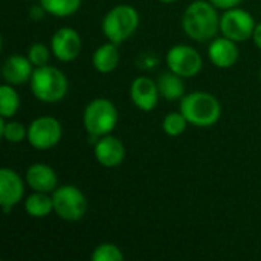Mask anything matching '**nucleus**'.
<instances>
[{
    "label": "nucleus",
    "mask_w": 261,
    "mask_h": 261,
    "mask_svg": "<svg viewBox=\"0 0 261 261\" xmlns=\"http://www.w3.org/2000/svg\"><path fill=\"white\" fill-rule=\"evenodd\" d=\"M219 9L210 0L191 2L182 14V29L194 41H210L220 31Z\"/></svg>",
    "instance_id": "1"
},
{
    "label": "nucleus",
    "mask_w": 261,
    "mask_h": 261,
    "mask_svg": "<svg viewBox=\"0 0 261 261\" xmlns=\"http://www.w3.org/2000/svg\"><path fill=\"white\" fill-rule=\"evenodd\" d=\"M179 110L187 118L188 124L199 128L213 127L222 118L220 101L208 92L185 93V96L180 99Z\"/></svg>",
    "instance_id": "2"
},
{
    "label": "nucleus",
    "mask_w": 261,
    "mask_h": 261,
    "mask_svg": "<svg viewBox=\"0 0 261 261\" xmlns=\"http://www.w3.org/2000/svg\"><path fill=\"white\" fill-rule=\"evenodd\" d=\"M32 95L46 104H55L66 98L69 92V81L63 70L54 66L35 67L29 81Z\"/></svg>",
    "instance_id": "3"
},
{
    "label": "nucleus",
    "mask_w": 261,
    "mask_h": 261,
    "mask_svg": "<svg viewBox=\"0 0 261 261\" xmlns=\"http://www.w3.org/2000/svg\"><path fill=\"white\" fill-rule=\"evenodd\" d=\"M83 125L95 144L99 138L112 135L118 125V109L107 98L92 99L83 112Z\"/></svg>",
    "instance_id": "4"
},
{
    "label": "nucleus",
    "mask_w": 261,
    "mask_h": 261,
    "mask_svg": "<svg viewBox=\"0 0 261 261\" xmlns=\"http://www.w3.org/2000/svg\"><path fill=\"white\" fill-rule=\"evenodd\" d=\"M139 12L132 5H116L102 18V34L109 41L122 44L139 28Z\"/></svg>",
    "instance_id": "5"
},
{
    "label": "nucleus",
    "mask_w": 261,
    "mask_h": 261,
    "mask_svg": "<svg viewBox=\"0 0 261 261\" xmlns=\"http://www.w3.org/2000/svg\"><path fill=\"white\" fill-rule=\"evenodd\" d=\"M54 213L64 222H80L87 213L84 193L75 185H61L52 193Z\"/></svg>",
    "instance_id": "6"
},
{
    "label": "nucleus",
    "mask_w": 261,
    "mask_h": 261,
    "mask_svg": "<svg viewBox=\"0 0 261 261\" xmlns=\"http://www.w3.org/2000/svg\"><path fill=\"white\" fill-rule=\"evenodd\" d=\"M165 63L168 70L177 73L182 78H193L200 73L203 67V58L193 46L176 44L167 50Z\"/></svg>",
    "instance_id": "7"
},
{
    "label": "nucleus",
    "mask_w": 261,
    "mask_h": 261,
    "mask_svg": "<svg viewBox=\"0 0 261 261\" xmlns=\"http://www.w3.org/2000/svg\"><path fill=\"white\" fill-rule=\"evenodd\" d=\"M63 138L61 122L54 116H40L28 125V142L35 150H50Z\"/></svg>",
    "instance_id": "8"
},
{
    "label": "nucleus",
    "mask_w": 261,
    "mask_h": 261,
    "mask_svg": "<svg viewBox=\"0 0 261 261\" xmlns=\"http://www.w3.org/2000/svg\"><path fill=\"white\" fill-rule=\"evenodd\" d=\"M257 23L251 12L242 8H232L220 15V32L236 43L252 38Z\"/></svg>",
    "instance_id": "9"
},
{
    "label": "nucleus",
    "mask_w": 261,
    "mask_h": 261,
    "mask_svg": "<svg viewBox=\"0 0 261 261\" xmlns=\"http://www.w3.org/2000/svg\"><path fill=\"white\" fill-rule=\"evenodd\" d=\"M83 49V40L76 29L64 26L54 32L50 38L52 55L61 63H70L76 60Z\"/></svg>",
    "instance_id": "10"
},
{
    "label": "nucleus",
    "mask_w": 261,
    "mask_h": 261,
    "mask_svg": "<svg viewBox=\"0 0 261 261\" xmlns=\"http://www.w3.org/2000/svg\"><path fill=\"white\" fill-rule=\"evenodd\" d=\"M24 182L26 180L11 168L0 170V206L5 214H9L11 210L23 200Z\"/></svg>",
    "instance_id": "11"
},
{
    "label": "nucleus",
    "mask_w": 261,
    "mask_h": 261,
    "mask_svg": "<svg viewBox=\"0 0 261 261\" xmlns=\"http://www.w3.org/2000/svg\"><path fill=\"white\" fill-rule=\"evenodd\" d=\"M93 156L104 168H116L125 159V145L113 135H106L93 144Z\"/></svg>",
    "instance_id": "12"
},
{
    "label": "nucleus",
    "mask_w": 261,
    "mask_h": 261,
    "mask_svg": "<svg viewBox=\"0 0 261 261\" xmlns=\"http://www.w3.org/2000/svg\"><path fill=\"white\" fill-rule=\"evenodd\" d=\"M158 83L148 76H138L130 84V99L141 112H151L159 102Z\"/></svg>",
    "instance_id": "13"
},
{
    "label": "nucleus",
    "mask_w": 261,
    "mask_h": 261,
    "mask_svg": "<svg viewBox=\"0 0 261 261\" xmlns=\"http://www.w3.org/2000/svg\"><path fill=\"white\" fill-rule=\"evenodd\" d=\"M34 64L29 61L28 57L14 54L9 55L2 64V76L3 81L11 86H21L31 81L34 73Z\"/></svg>",
    "instance_id": "14"
},
{
    "label": "nucleus",
    "mask_w": 261,
    "mask_h": 261,
    "mask_svg": "<svg viewBox=\"0 0 261 261\" xmlns=\"http://www.w3.org/2000/svg\"><path fill=\"white\" fill-rule=\"evenodd\" d=\"M208 58L219 69L232 67L239 60L237 43L229 40L225 35L213 38L210 46H208Z\"/></svg>",
    "instance_id": "15"
},
{
    "label": "nucleus",
    "mask_w": 261,
    "mask_h": 261,
    "mask_svg": "<svg viewBox=\"0 0 261 261\" xmlns=\"http://www.w3.org/2000/svg\"><path fill=\"white\" fill-rule=\"evenodd\" d=\"M26 185L32 191L52 194L58 187V176L55 170L46 164H32L24 174Z\"/></svg>",
    "instance_id": "16"
},
{
    "label": "nucleus",
    "mask_w": 261,
    "mask_h": 261,
    "mask_svg": "<svg viewBox=\"0 0 261 261\" xmlns=\"http://www.w3.org/2000/svg\"><path fill=\"white\" fill-rule=\"evenodd\" d=\"M119 44L113 43V41H107L104 44H101L92 55V66L96 72L99 73H112L121 60V54L118 49Z\"/></svg>",
    "instance_id": "17"
},
{
    "label": "nucleus",
    "mask_w": 261,
    "mask_h": 261,
    "mask_svg": "<svg viewBox=\"0 0 261 261\" xmlns=\"http://www.w3.org/2000/svg\"><path fill=\"white\" fill-rule=\"evenodd\" d=\"M156 83H158L161 98H164L167 101H180L185 96L184 78L171 70L164 72Z\"/></svg>",
    "instance_id": "18"
},
{
    "label": "nucleus",
    "mask_w": 261,
    "mask_h": 261,
    "mask_svg": "<svg viewBox=\"0 0 261 261\" xmlns=\"http://www.w3.org/2000/svg\"><path fill=\"white\" fill-rule=\"evenodd\" d=\"M24 211L32 219H44L54 213V200L49 193L34 191L24 200Z\"/></svg>",
    "instance_id": "19"
},
{
    "label": "nucleus",
    "mask_w": 261,
    "mask_h": 261,
    "mask_svg": "<svg viewBox=\"0 0 261 261\" xmlns=\"http://www.w3.org/2000/svg\"><path fill=\"white\" fill-rule=\"evenodd\" d=\"M20 109V96L14 86L5 83L0 86V116L11 119Z\"/></svg>",
    "instance_id": "20"
},
{
    "label": "nucleus",
    "mask_w": 261,
    "mask_h": 261,
    "mask_svg": "<svg viewBox=\"0 0 261 261\" xmlns=\"http://www.w3.org/2000/svg\"><path fill=\"white\" fill-rule=\"evenodd\" d=\"M83 0H40L49 15L66 18L78 12Z\"/></svg>",
    "instance_id": "21"
},
{
    "label": "nucleus",
    "mask_w": 261,
    "mask_h": 261,
    "mask_svg": "<svg viewBox=\"0 0 261 261\" xmlns=\"http://www.w3.org/2000/svg\"><path fill=\"white\" fill-rule=\"evenodd\" d=\"M0 135L9 144H20L28 139V127L18 121H8L0 116Z\"/></svg>",
    "instance_id": "22"
},
{
    "label": "nucleus",
    "mask_w": 261,
    "mask_h": 261,
    "mask_svg": "<svg viewBox=\"0 0 261 261\" xmlns=\"http://www.w3.org/2000/svg\"><path fill=\"white\" fill-rule=\"evenodd\" d=\"M188 127V121L187 118L179 112H170L165 115L164 121H162V130L167 136H171V138H177L180 136L182 133H185Z\"/></svg>",
    "instance_id": "23"
},
{
    "label": "nucleus",
    "mask_w": 261,
    "mask_h": 261,
    "mask_svg": "<svg viewBox=\"0 0 261 261\" xmlns=\"http://www.w3.org/2000/svg\"><path fill=\"white\" fill-rule=\"evenodd\" d=\"M92 261H122L124 260V254L121 251L119 246L113 245V243H102L98 245L92 255H90Z\"/></svg>",
    "instance_id": "24"
},
{
    "label": "nucleus",
    "mask_w": 261,
    "mask_h": 261,
    "mask_svg": "<svg viewBox=\"0 0 261 261\" xmlns=\"http://www.w3.org/2000/svg\"><path fill=\"white\" fill-rule=\"evenodd\" d=\"M50 55H52V50L44 43H34L28 49V55L26 57L34 64V67H41V66L49 64Z\"/></svg>",
    "instance_id": "25"
},
{
    "label": "nucleus",
    "mask_w": 261,
    "mask_h": 261,
    "mask_svg": "<svg viewBox=\"0 0 261 261\" xmlns=\"http://www.w3.org/2000/svg\"><path fill=\"white\" fill-rule=\"evenodd\" d=\"M217 9H222V11H228V9H232V8H237L243 0H210Z\"/></svg>",
    "instance_id": "26"
},
{
    "label": "nucleus",
    "mask_w": 261,
    "mask_h": 261,
    "mask_svg": "<svg viewBox=\"0 0 261 261\" xmlns=\"http://www.w3.org/2000/svg\"><path fill=\"white\" fill-rule=\"evenodd\" d=\"M46 14H47V11L44 9V6H43L41 3L34 5V6H31V9H29V17H31V20H34V21L43 20Z\"/></svg>",
    "instance_id": "27"
},
{
    "label": "nucleus",
    "mask_w": 261,
    "mask_h": 261,
    "mask_svg": "<svg viewBox=\"0 0 261 261\" xmlns=\"http://www.w3.org/2000/svg\"><path fill=\"white\" fill-rule=\"evenodd\" d=\"M252 41H254V44H255L258 49H261V23H257V26H255V29H254Z\"/></svg>",
    "instance_id": "28"
},
{
    "label": "nucleus",
    "mask_w": 261,
    "mask_h": 261,
    "mask_svg": "<svg viewBox=\"0 0 261 261\" xmlns=\"http://www.w3.org/2000/svg\"><path fill=\"white\" fill-rule=\"evenodd\" d=\"M161 3H174V2H177V0H159Z\"/></svg>",
    "instance_id": "29"
},
{
    "label": "nucleus",
    "mask_w": 261,
    "mask_h": 261,
    "mask_svg": "<svg viewBox=\"0 0 261 261\" xmlns=\"http://www.w3.org/2000/svg\"><path fill=\"white\" fill-rule=\"evenodd\" d=\"M260 80H261V69H260Z\"/></svg>",
    "instance_id": "30"
}]
</instances>
